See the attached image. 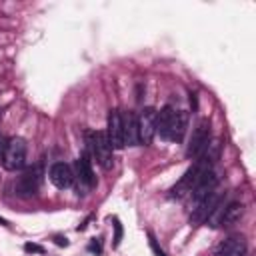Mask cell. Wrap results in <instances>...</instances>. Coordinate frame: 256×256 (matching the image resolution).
Masks as SVG:
<instances>
[{
    "mask_svg": "<svg viewBox=\"0 0 256 256\" xmlns=\"http://www.w3.org/2000/svg\"><path fill=\"white\" fill-rule=\"evenodd\" d=\"M188 128V112L174 110L172 106H164L156 112V134H160L166 142H182Z\"/></svg>",
    "mask_w": 256,
    "mask_h": 256,
    "instance_id": "cell-1",
    "label": "cell"
},
{
    "mask_svg": "<svg viewBox=\"0 0 256 256\" xmlns=\"http://www.w3.org/2000/svg\"><path fill=\"white\" fill-rule=\"evenodd\" d=\"M86 146H88V152L92 154V158L104 170H110L112 168V164H114L112 146L108 144V138H106L104 132H92V130H88L86 132Z\"/></svg>",
    "mask_w": 256,
    "mask_h": 256,
    "instance_id": "cell-2",
    "label": "cell"
},
{
    "mask_svg": "<svg viewBox=\"0 0 256 256\" xmlns=\"http://www.w3.org/2000/svg\"><path fill=\"white\" fill-rule=\"evenodd\" d=\"M40 182H42V166L34 164L14 180V194L20 198H32L36 196Z\"/></svg>",
    "mask_w": 256,
    "mask_h": 256,
    "instance_id": "cell-3",
    "label": "cell"
},
{
    "mask_svg": "<svg viewBox=\"0 0 256 256\" xmlns=\"http://www.w3.org/2000/svg\"><path fill=\"white\" fill-rule=\"evenodd\" d=\"M24 164H26V140L20 136H14L8 140L6 152L2 156V166L10 172H16L24 168Z\"/></svg>",
    "mask_w": 256,
    "mask_h": 256,
    "instance_id": "cell-4",
    "label": "cell"
},
{
    "mask_svg": "<svg viewBox=\"0 0 256 256\" xmlns=\"http://www.w3.org/2000/svg\"><path fill=\"white\" fill-rule=\"evenodd\" d=\"M208 146H210V124H208V120H200L190 136L188 146H186V158L196 160L198 156H202L206 152Z\"/></svg>",
    "mask_w": 256,
    "mask_h": 256,
    "instance_id": "cell-5",
    "label": "cell"
},
{
    "mask_svg": "<svg viewBox=\"0 0 256 256\" xmlns=\"http://www.w3.org/2000/svg\"><path fill=\"white\" fill-rule=\"evenodd\" d=\"M220 198H222V194L214 190V192H210L208 196H204L202 200H198V202L194 204V208H192L190 224H202V222H206V218L212 214V210L216 208V204L220 202Z\"/></svg>",
    "mask_w": 256,
    "mask_h": 256,
    "instance_id": "cell-6",
    "label": "cell"
},
{
    "mask_svg": "<svg viewBox=\"0 0 256 256\" xmlns=\"http://www.w3.org/2000/svg\"><path fill=\"white\" fill-rule=\"evenodd\" d=\"M106 138L108 144L112 146V150H120L124 148V136H122V114L118 110H110L108 112V120H106Z\"/></svg>",
    "mask_w": 256,
    "mask_h": 256,
    "instance_id": "cell-7",
    "label": "cell"
},
{
    "mask_svg": "<svg viewBox=\"0 0 256 256\" xmlns=\"http://www.w3.org/2000/svg\"><path fill=\"white\" fill-rule=\"evenodd\" d=\"M138 134H140V144H150L152 138L156 136V110L146 106L140 116H138Z\"/></svg>",
    "mask_w": 256,
    "mask_h": 256,
    "instance_id": "cell-8",
    "label": "cell"
},
{
    "mask_svg": "<svg viewBox=\"0 0 256 256\" xmlns=\"http://www.w3.org/2000/svg\"><path fill=\"white\" fill-rule=\"evenodd\" d=\"M48 176H50V182H52L56 188H60V190L70 188V186L74 184L72 168H70L68 164H64V162H54V164L50 166Z\"/></svg>",
    "mask_w": 256,
    "mask_h": 256,
    "instance_id": "cell-9",
    "label": "cell"
},
{
    "mask_svg": "<svg viewBox=\"0 0 256 256\" xmlns=\"http://www.w3.org/2000/svg\"><path fill=\"white\" fill-rule=\"evenodd\" d=\"M218 182H220V176H218V172L212 168V170H208L202 178H200V182L196 184V188L192 190V200H194V204L198 202V200H202L204 196H208L210 192H214L216 190V186H218Z\"/></svg>",
    "mask_w": 256,
    "mask_h": 256,
    "instance_id": "cell-10",
    "label": "cell"
},
{
    "mask_svg": "<svg viewBox=\"0 0 256 256\" xmlns=\"http://www.w3.org/2000/svg\"><path fill=\"white\" fill-rule=\"evenodd\" d=\"M122 136H124V146H138L140 144V134H138V116L134 112L122 114Z\"/></svg>",
    "mask_w": 256,
    "mask_h": 256,
    "instance_id": "cell-11",
    "label": "cell"
},
{
    "mask_svg": "<svg viewBox=\"0 0 256 256\" xmlns=\"http://www.w3.org/2000/svg\"><path fill=\"white\" fill-rule=\"evenodd\" d=\"M74 168H76V178H78L80 184H84L86 188H92V186L96 184V176H94V172H92V164H90L86 152L76 158Z\"/></svg>",
    "mask_w": 256,
    "mask_h": 256,
    "instance_id": "cell-12",
    "label": "cell"
},
{
    "mask_svg": "<svg viewBox=\"0 0 256 256\" xmlns=\"http://www.w3.org/2000/svg\"><path fill=\"white\" fill-rule=\"evenodd\" d=\"M216 252L218 256H246V242L238 236H230L218 244Z\"/></svg>",
    "mask_w": 256,
    "mask_h": 256,
    "instance_id": "cell-13",
    "label": "cell"
},
{
    "mask_svg": "<svg viewBox=\"0 0 256 256\" xmlns=\"http://www.w3.org/2000/svg\"><path fill=\"white\" fill-rule=\"evenodd\" d=\"M244 214V204L242 202H226L220 218V226H232L236 224Z\"/></svg>",
    "mask_w": 256,
    "mask_h": 256,
    "instance_id": "cell-14",
    "label": "cell"
},
{
    "mask_svg": "<svg viewBox=\"0 0 256 256\" xmlns=\"http://www.w3.org/2000/svg\"><path fill=\"white\" fill-rule=\"evenodd\" d=\"M112 226H114V238H112V248H118L120 242H122V236H124V228L120 224V220L114 216L112 218Z\"/></svg>",
    "mask_w": 256,
    "mask_h": 256,
    "instance_id": "cell-15",
    "label": "cell"
},
{
    "mask_svg": "<svg viewBox=\"0 0 256 256\" xmlns=\"http://www.w3.org/2000/svg\"><path fill=\"white\" fill-rule=\"evenodd\" d=\"M148 242H150V248H152V252H154L156 256H168V254L158 246V240L154 238V234H152V232H148Z\"/></svg>",
    "mask_w": 256,
    "mask_h": 256,
    "instance_id": "cell-16",
    "label": "cell"
},
{
    "mask_svg": "<svg viewBox=\"0 0 256 256\" xmlns=\"http://www.w3.org/2000/svg\"><path fill=\"white\" fill-rule=\"evenodd\" d=\"M88 252L92 254H102V240L100 238H92L88 244Z\"/></svg>",
    "mask_w": 256,
    "mask_h": 256,
    "instance_id": "cell-17",
    "label": "cell"
},
{
    "mask_svg": "<svg viewBox=\"0 0 256 256\" xmlns=\"http://www.w3.org/2000/svg\"><path fill=\"white\" fill-rule=\"evenodd\" d=\"M24 250L30 252V254H44V248L40 244H32V242H26L24 244Z\"/></svg>",
    "mask_w": 256,
    "mask_h": 256,
    "instance_id": "cell-18",
    "label": "cell"
},
{
    "mask_svg": "<svg viewBox=\"0 0 256 256\" xmlns=\"http://www.w3.org/2000/svg\"><path fill=\"white\" fill-rule=\"evenodd\" d=\"M6 146H8V138L4 134H0V160H2V156L6 152Z\"/></svg>",
    "mask_w": 256,
    "mask_h": 256,
    "instance_id": "cell-19",
    "label": "cell"
},
{
    "mask_svg": "<svg viewBox=\"0 0 256 256\" xmlns=\"http://www.w3.org/2000/svg\"><path fill=\"white\" fill-rule=\"evenodd\" d=\"M54 242H56L58 246H68V244H70V242H68V238H66V236H62V234H56V236H54Z\"/></svg>",
    "mask_w": 256,
    "mask_h": 256,
    "instance_id": "cell-20",
    "label": "cell"
},
{
    "mask_svg": "<svg viewBox=\"0 0 256 256\" xmlns=\"http://www.w3.org/2000/svg\"><path fill=\"white\" fill-rule=\"evenodd\" d=\"M0 224H4V226H10V224H8V220H4L2 216H0Z\"/></svg>",
    "mask_w": 256,
    "mask_h": 256,
    "instance_id": "cell-21",
    "label": "cell"
}]
</instances>
